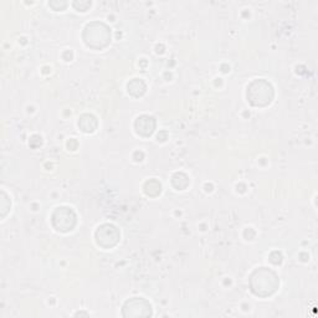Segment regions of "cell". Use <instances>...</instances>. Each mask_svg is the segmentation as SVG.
I'll list each match as a JSON object with an SVG mask.
<instances>
[{
  "instance_id": "1",
  "label": "cell",
  "mask_w": 318,
  "mask_h": 318,
  "mask_svg": "<svg viewBox=\"0 0 318 318\" xmlns=\"http://www.w3.org/2000/svg\"><path fill=\"white\" fill-rule=\"evenodd\" d=\"M251 292L261 298H266L276 293L280 287V280L276 272L267 267H259L251 272L249 277Z\"/></svg>"
},
{
  "instance_id": "2",
  "label": "cell",
  "mask_w": 318,
  "mask_h": 318,
  "mask_svg": "<svg viewBox=\"0 0 318 318\" xmlns=\"http://www.w3.org/2000/svg\"><path fill=\"white\" fill-rule=\"evenodd\" d=\"M82 40L92 50H103L111 42V29L101 21L89 23L84 29Z\"/></svg>"
},
{
  "instance_id": "3",
  "label": "cell",
  "mask_w": 318,
  "mask_h": 318,
  "mask_svg": "<svg viewBox=\"0 0 318 318\" xmlns=\"http://www.w3.org/2000/svg\"><path fill=\"white\" fill-rule=\"evenodd\" d=\"M246 97L254 107H266L275 99L274 86L267 80H254L248 86Z\"/></svg>"
},
{
  "instance_id": "4",
  "label": "cell",
  "mask_w": 318,
  "mask_h": 318,
  "mask_svg": "<svg viewBox=\"0 0 318 318\" xmlns=\"http://www.w3.org/2000/svg\"><path fill=\"white\" fill-rule=\"evenodd\" d=\"M51 224L54 229L60 232H70L77 224V215L73 209L68 206H59L51 215Z\"/></svg>"
},
{
  "instance_id": "5",
  "label": "cell",
  "mask_w": 318,
  "mask_h": 318,
  "mask_svg": "<svg viewBox=\"0 0 318 318\" xmlns=\"http://www.w3.org/2000/svg\"><path fill=\"white\" fill-rule=\"evenodd\" d=\"M95 238H96V244L100 248L108 250V249L115 248L119 243L121 232L115 225L102 224L97 227L96 232H95Z\"/></svg>"
},
{
  "instance_id": "6",
  "label": "cell",
  "mask_w": 318,
  "mask_h": 318,
  "mask_svg": "<svg viewBox=\"0 0 318 318\" xmlns=\"http://www.w3.org/2000/svg\"><path fill=\"white\" fill-rule=\"evenodd\" d=\"M152 314V304L143 297L129 298L122 308L123 317H150Z\"/></svg>"
},
{
  "instance_id": "7",
  "label": "cell",
  "mask_w": 318,
  "mask_h": 318,
  "mask_svg": "<svg viewBox=\"0 0 318 318\" xmlns=\"http://www.w3.org/2000/svg\"><path fill=\"white\" fill-rule=\"evenodd\" d=\"M155 127H157V122H155V118L152 117V116L143 115L139 116V117L134 121V129H136V133L140 137H150L154 133Z\"/></svg>"
},
{
  "instance_id": "8",
  "label": "cell",
  "mask_w": 318,
  "mask_h": 318,
  "mask_svg": "<svg viewBox=\"0 0 318 318\" xmlns=\"http://www.w3.org/2000/svg\"><path fill=\"white\" fill-rule=\"evenodd\" d=\"M78 127L85 133H94L99 127V121L91 113H85V115L80 116Z\"/></svg>"
},
{
  "instance_id": "9",
  "label": "cell",
  "mask_w": 318,
  "mask_h": 318,
  "mask_svg": "<svg viewBox=\"0 0 318 318\" xmlns=\"http://www.w3.org/2000/svg\"><path fill=\"white\" fill-rule=\"evenodd\" d=\"M127 91H128V94L131 95L132 97L138 99V97H142L143 95L145 94V91H147V85H145V82L143 81V80L133 78L127 84Z\"/></svg>"
},
{
  "instance_id": "10",
  "label": "cell",
  "mask_w": 318,
  "mask_h": 318,
  "mask_svg": "<svg viewBox=\"0 0 318 318\" xmlns=\"http://www.w3.org/2000/svg\"><path fill=\"white\" fill-rule=\"evenodd\" d=\"M143 189H144L145 195L150 198H155L162 193V184L157 179H149L145 182Z\"/></svg>"
},
{
  "instance_id": "11",
  "label": "cell",
  "mask_w": 318,
  "mask_h": 318,
  "mask_svg": "<svg viewBox=\"0 0 318 318\" xmlns=\"http://www.w3.org/2000/svg\"><path fill=\"white\" fill-rule=\"evenodd\" d=\"M189 183V177L184 173H176L173 176V178H172V184H173V187L178 190L187 189Z\"/></svg>"
},
{
  "instance_id": "12",
  "label": "cell",
  "mask_w": 318,
  "mask_h": 318,
  "mask_svg": "<svg viewBox=\"0 0 318 318\" xmlns=\"http://www.w3.org/2000/svg\"><path fill=\"white\" fill-rule=\"evenodd\" d=\"M91 2H73L72 7L75 8L77 12H87L91 8Z\"/></svg>"
},
{
  "instance_id": "13",
  "label": "cell",
  "mask_w": 318,
  "mask_h": 318,
  "mask_svg": "<svg viewBox=\"0 0 318 318\" xmlns=\"http://www.w3.org/2000/svg\"><path fill=\"white\" fill-rule=\"evenodd\" d=\"M67 3L66 2H49V7L55 12H62L67 8Z\"/></svg>"
},
{
  "instance_id": "14",
  "label": "cell",
  "mask_w": 318,
  "mask_h": 318,
  "mask_svg": "<svg viewBox=\"0 0 318 318\" xmlns=\"http://www.w3.org/2000/svg\"><path fill=\"white\" fill-rule=\"evenodd\" d=\"M5 201H8V203H10V200L8 199L7 197V193L5 192H2V216L4 218L5 215H7V210L8 209H10V206H7V204H5Z\"/></svg>"
},
{
  "instance_id": "15",
  "label": "cell",
  "mask_w": 318,
  "mask_h": 318,
  "mask_svg": "<svg viewBox=\"0 0 318 318\" xmlns=\"http://www.w3.org/2000/svg\"><path fill=\"white\" fill-rule=\"evenodd\" d=\"M270 261L274 265H280L281 262H282V255H281L278 251H274V253H271V255H270Z\"/></svg>"
}]
</instances>
